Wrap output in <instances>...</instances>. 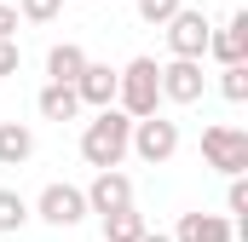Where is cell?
<instances>
[{
    "mask_svg": "<svg viewBox=\"0 0 248 242\" xmlns=\"http://www.w3.org/2000/svg\"><path fill=\"white\" fill-rule=\"evenodd\" d=\"M225 208H231L237 219L248 213V179H231V190H225Z\"/></svg>",
    "mask_w": 248,
    "mask_h": 242,
    "instance_id": "obj_20",
    "label": "cell"
},
{
    "mask_svg": "<svg viewBox=\"0 0 248 242\" xmlns=\"http://www.w3.org/2000/svg\"><path fill=\"white\" fill-rule=\"evenodd\" d=\"M35 213H41L46 225L69 231V225H81V219H87V196H81L75 184H46V190L35 196Z\"/></svg>",
    "mask_w": 248,
    "mask_h": 242,
    "instance_id": "obj_7",
    "label": "cell"
},
{
    "mask_svg": "<svg viewBox=\"0 0 248 242\" xmlns=\"http://www.w3.org/2000/svg\"><path fill=\"white\" fill-rule=\"evenodd\" d=\"M12 35H17V6L0 0V41H12Z\"/></svg>",
    "mask_w": 248,
    "mask_h": 242,
    "instance_id": "obj_22",
    "label": "cell"
},
{
    "mask_svg": "<svg viewBox=\"0 0 248 242\" xmlns=\"http://www.w3.org/2000/svg\"><path fill=\"white\" fill-rule=\"evenodd\" d=\"M35 110H41L46 121H75L81 116V98H75V87H52V81H46L41 98H35Z\"/></svg>",
    "mask_w": 248,
    "mask_h": 242,
    "instance_id": "obj_14",
    "label": "cell"
},
{
    "mask_svg": "<svg viewBox=\"0 0 248 242\" xmlns=\"http://www.w3.org/2000/svg\"><path fill=\"white\" fill-rule=\"evenodd\" d=\"M173 242H237V225L225 213H179Z\"/></svg>",
    "mask_w": 248,
    "mask_h": 242,
    "instance_id": "obj_10",
    "label": "cell"
},
{
    "mask_svg": "<svg viewBox=\"0 0 248 242\" xmlns=\"http://www.w3.org/2000/svg\"><path fill=\"white\" fill-rule=\"evenodd\" d=\"M133 6H139V17H144L150 29H162V23H168V17H173L185 0H133Z\"/></svg>",
    "mask_w": 248,
    "mask_h": 242,
    "instance_id": "obj_18",
    "label": "cell"
},
{
    "mask_svg": "<svg viewBox=\"0 0 248 242\" xmlns=\"http://www.w3.org/2000/svg\"><path fill=\"white\" fill-rule=\"evenodd\" d=\"M202 156L225 179H243L248 173V133L243 127H202Z\"/></svg>",
    "mask_w": 248,
    "mask_h": 242,
    "instance_id": "obj_5",
    "label": "cell"
},
{
    "mask_svg": "<svg viewBox=\"0 0 248 242\" xmlns=\"http://www.w3.org/2000/svg\"><path fill=\"white\" fill-rule=\"evenodd\" d=\"M75 98L93 104V110H116V69L110 63H87L81 81H75Z\"/></svg>",
    "mask_w": 248,
    "mask_h": 242,
    "instance_id": "obj_11",
    "label": "cell"
},
{
    "mask_svg": "<svg viewBox=\"0 0 248 242\" xmlns=\"http://www.w3.org/2000/svg\"><path fill=\"white\" fill-rule=\"evenodd\" d=\"M127 150H133L144 167H162V162H173V150H179V121H168V116H144V121H133V138H127Z\"/></svg>",
    "mask_w": 248,
    "mask_h": 242,
    "instance_id": "obj_3",
    "label": "cell"
},
{
    "mask_svg": "<svg viewBox=\"0 0 248 242\" xmlns=\"http://www.w3.org/2000/svg\"><path fill=\"white\" fill-rule=\"evenodd\" d=\"M144 231H150V225H144V213H133V208L104 219V242H139Z\"/></svg>",
    "mask_w": 248,
    "mask_h": 242,
    "instance_id": "obj_15",
    "label": "cell"
},
{
    "mask_svg": "<svg viewBox=\"0 0 248 242\" xmlns=\"http://www.w3.org/2000/svg\"><path fill=\"white\" fill-rule=\"evenodd\" d=\"M156 58H133L127 69H116V110L127 121H144V116H162V81H156Z\"/></svg>",
    "mask_w": 248,
    "mask_h": 242,
    "instance_id": "obj_2",
    "label": "cell"
},
{
    "mask_svg": "<svg viewBox=\"0 0 248 242\" xmlns=\"http://www.w3.org/2000/svg\"><path fill=\"white\" fill-rule=\"evenodd\" d=\"M63 12V0H17V17L23 23H52Z\"/></svg>",
    "mask_w": 248,
    "mask_h": 242,
    "instance_id": "obj_19",
    "label": "cell"
},
{
    "mask_svg": "<svg viewBox=\"0 0 248 242\" xmlns=\"http://www.w3.org/2000/svg\"><path fill=\"white\" fill-rule=\"evenodd\" d=\"M139 242H173V237H162V231H144V237H139Z\"/></svg>",
    "mask_w": 248,
    "mask_h": 242,
    "instance_id": "obj_23",
    "label": "cell"
},
{
    "mask_svg": "<svg viewBox=\"0 0 248 242\" xmlns=\"http://www.w3.org/2000/svg\"><path fill=\"white\" fill-rule=\"evenodd\" d=\"M168 52L173 58H190V63H202L208 58V35H214V23H208V12H196V6H179L168 23Z\"/></svg>",
    "mask_w": 248,
    "mask_h": 242,
    "instance_id": "obj_4",
    "label": "cell"
},
{
    "mask_svg": "<svg viewBox=\"0 0 248 242\" xmlns=\"http://www.w3.org/2000/svg\"><path fill=\"white\" fill-rule=\"evenodd\" d=\"M219 92H225L231 104H248V63H231V69H219Z\"/></svg>",
    "mask_w": 248,
    "mask_h": 242,
    "instance_id": "obj_17",
    "label": "cell"
},
{
    "mask_svg": "<svg viewBox=\"0 0 248 242\" xmlns=\"http://www.w3.org/2000/svg\"><path fill=\"white\" fill-rule=\"evenodd\" d=\"M81 196H87V213L110 219V213H127V208H133V179H127L122 167H116V173H98V179L87 184Z\"/></svg>",
    "mask_w": 248,
    "mask_h": 242,
    "instance_id": "obj_8",
    "label": "cell"
},
{
    "mask_svg": "<svg viewBox=\"0 0 248 242\" xmlns=\"http://www.w3.org/2000/svg\"><path fill=\"white\" fill-rule=\"evenodd\" d=\"M17 63H23L17 41H0V81H6V75H17Z\"/></svg>",
    "mask_w": 248,
    "mask_h": 242,
    "instance_id": "obj_21",
    "label": "cell"
},
{
    "mask_svg": "<svg viewBox=\"0 0 248 242\" xmlns=\"http://www.w3.org/2000/svg\"><path fill=\"white\" fill-rule=\"evenodd\" d=\"M208 52L219 58V69H231V63H248V12H231V23L208 35Z\"/></svg>",
    "mask_w": 248,
    "mask_h": 242,
    "instance_id": "obj_9",
    "label": "cell"
},
{
    "mask_svg": "<svg viewBox=\"0 0 248 242\" xmlns=\"http://www.w3.org/2000/svg\"><path fill=\"white\" fill-rule=\"evenodd\" d=\"M29 225V202L17 196V190H0V237H12V231H23Z\"/></svg>",
    "mask_w": 248,
    "mask_h": 242,
    "instance_id": "obj_16",
    "label": "cell"
},
{
    "mask_svg": "<svg viewBox=\"0 0 248 242\" xmlns=\"http://www.w3.org/2000/svg\"><path fill=\"white\" fill-rule=\"evenodd\" d=\"M35 156V133L23 121H0V167H23Z\"/></svg>",
    "mask_w": 248,
    "mask_h": 242,
    "instance_id": "obj_13",
    "label": "cell"
},
{
    "mask_svg": "<svg viewBox=\"0 0 248 242\" xmlns=\"http://www.w3.org/2000/svg\"><path fill=\"white\" fill-rule=\"evenodd\" d=\"M127 138H133V121H127L122 110H98V116L81 127V156H87V167L116 173L127 162Z\"/></svg>",
    "mask_w": 248,
    "mask_h": 242,
    "instance_id": "obj_1",
    "label": "cell"
},
{
    "mask_svg": "<svg viewBox=\"0 0 248 242\" xmlns=\"http://www.w3.org/2000/svg\"><path fill=\"white\" fill-rule=\"evenodd\" d=\"M87 63H93V58H87V52H81L75 41H58V46L46 52V75H52V87H75Z\"/></svg>",
    "mask_w": 248,
    "mask_h": 242,
    "instance_id": "obj_12",
    "label": "cell"
},
{
    "mask_svg": "<svg viewBox=\"0 0 248 242\" xmlns=\"http://www.w3.org/2000/svg\"><path fill=\"white\" fill-rule=\"evenodd\" d=\"M156 81H162V98L168 104H202V92H208L202 63H190V58H168L156 69Z\"/></svg>",
    "mask_w": 248,
    "mask_h": 242,
    "instance_id": "obj_6",
    "label": "cell"
}]
</instances>
